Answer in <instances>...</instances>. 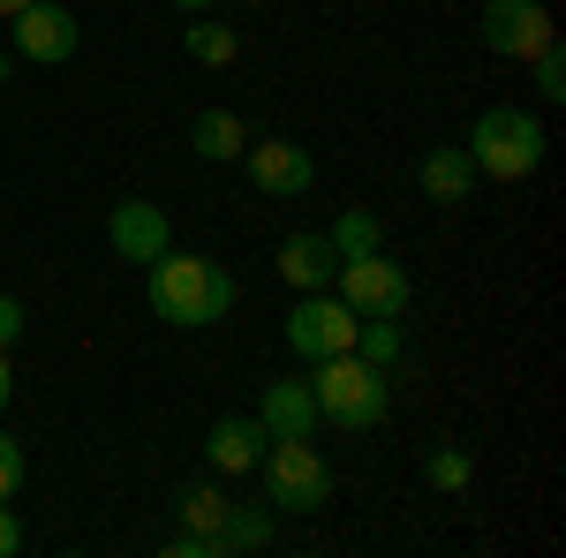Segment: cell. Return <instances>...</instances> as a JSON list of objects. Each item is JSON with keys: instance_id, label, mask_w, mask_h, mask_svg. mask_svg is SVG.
Instances as JSON below:
<instances>
[{"instance_id": "6da1fadb", "label": "cell", "mask_w": 566, "mask_h": 558, "mask_svg": "<svg viewBox=\"0 0 566 558\" xmlns=\"http://www.w3.org/2000/svg\"><path fill=\"white\" fill-rule=\"evenodd\" d=\"M144 295L151 309L167 317V325H219L227 309H234V272L212 257H189V250H159V257L144 264Z\"/></svg>"}, {"instance_id": "7a4b0ae2", "label": "cell", "mask_w": 566, "mask_h": 558, "mask_svg": "<svg viewBox=\"0 0 566 558\" xmlns=\"http://www.w3.org/2000/svg\"><path fill=\"white\" fill-rule=\"evenodd\" d=\"M310 392H317V415L340 430H378L392 408V386L378 362H363V355H317L310 362Z\"/></svg>"}, {"instance_id": "3957f363", "label": "cell", "mask_w": 566, "mask_h": 558, "mask_svg": "<svg viewBox=\"0 0 566 558\" xmlns=\"http://www.w3.org/2000/svg\"><path fill=\"white\" fill-rule=\"evenodd\" d=\"M544 151H552V136H544V122L522 114V106H483L476 129H469V159H476V173H491V181H528V173L544 167Z\"/></svg>"}, {"instance_id": "277c9868", "label": "cell", "mask_w": 566, "mask_h": 558, "mask_svg": "<svg viewBox=\"0 0 566 558\" xmlns=\"http://www.w3.org/2000/svg\"><path fill=\"white\" fill-rule=\"evenodd\" d=\"M258 475L272 514H325L333 506V468L310 453V438H264Z\"/></svg>"}, {"instance_id": "5b68a950", "label": "cell", "mask_w": 566, "mask_h": 558, "mask_svg": "<svg viewBox=\"0 0 566 558\" xmlns=\"http://www.w3.org/2000/svg\"><path fill=\"white\" fill-rule=\"evenodd\" d=\"M333 295L348 302L355 317H400V309H408V272H400L386 250H370V257H340Z\"/></svg>"}, {"instance_id": "8992f818", "label": "cell", "mask_w": 566, "mask_h": 558, "mask_svg": "<svg viewBox=\"0 0 566 558\" xmlns=\"http://www.w3.org/2000/svg\"><path fill=\"white\" fill-rule=\"evenodd\" d=\"M355 325H363V317H355L348 302L333 295V287H317V295L295 302V317H287V347H295L303 362H317V355H348Z\"/></svg>"}, {"instance_id": "52a82bcc", "label": "cell", "mask_w": 566, "mask_h": 558, "mask_svg": "<svg viewBox=\"0 0 566 558\" xmlns=\"http://www.w3.org/2000/svg\"><path fill=\"white\" fill-rule=\"evenodd\" d=\"M552 39H559V31H552V8H544V0H483V45H491V53L536 61Z\"/></svg>"}, {"instance_id": "ba28073f", "label": "cell", "mask_w": 566, "mask_h": 558, "mask_svg": "<svg viewBox=\"0 0 566 558\" xmlns=\"http://www.w3.org/2000/svg\"><path fill=\"white\" fill-rule=\"evenodd\" d=\"M8 39H15V53L23 61H39V69H53V61H69L76 53V15L61 8V0H31L23 15H8Z\"/></svg>"}, {"instance_id": "9c48e42d", "label": "cell", "mask_w": 566, "mask_h": 558, "mask_svg": "<svg viewBox=\"0 0 566 558\" xmlns=\"http://www.w3.org/2000/svg\"><path fill=\"white\" fill-rule=\"evenodd\" d=\"M106 242H114L122 264H151L159 250H175V227H167V212L151 197H129V204H114V219H106Z\"/></svg>"}, {"instance_id": "30bf717a", "label": "cell", "mask_w": 566, "mask_h": 558, "mask_svg": "<svg viewBox=\"0 0 566 558\" xmlns=\"http://www.w3.org/2000/svg\"><path fill=\"white\" fill-rule=\"evenodd\" d=\"M242 159H250V181H258L264 197H303L310 181H317V159H310L303 144H287V136H264Z\"/></svg>"}, {"instance_id": "8fae6325", "label": "cell", "mask_w": 566, "mask_h": 558, "mask_svg": "<svg viewBox=\"0 0 566 558\" xmlns=\"http://www.w3.org/2000/svg\"><path fill=\"white\" fill-rule=\"evenodd\" d=\"M258 423H264V438H310V430L325 423V415H317V392H310V378H272V386H264Z\"/></svg>"}, {"instance_id": "7c38bea8", "label": "cell", "mask_w": 566, "mask_h": 558, "mask_svg": "<svg viewBox=\"0 0 566 558\" xmlns=\"http://www.w3.org/2000/svg\"><path fill=\"white\" fill-rule=\"evenodd\" d=\"M416 181H423L431 204H469V189H476V159H469V144H438V151H423Z\"/></svg>"}, {"instance_id": "4fadbf2b", "label": "cell", "mask_w": 566, "mask_h": 558, "mask_svg": "<svg viewBox=\"0 0 566 558\" xmlns=\"http://www.w3.org/2000/svg\"><path fill=\"white\" fill-rule=\"evenodd\" d=\"M333 272H340V250H333L325 234H287V242H280V280H287V287L317 295V287H333Z\"/></svg>"}, {"instance_id": "5bb4252c", "label": "cell", "mask_w": 566, "mask_h": 558, "mask_svg": "<svg viewBox=\"0 0 566 558\" xmlns=\"http://www.w3.org/2000/svg\"><path fill=\"white\" fill-rule=\"evenodd\" d=\"M205 453H212L219 475H250V468H258V453H264V423H258V415H219L212 438H205Z\"/></svg>"}, {"instance_id": "9a60e30c", "label": "cell", "mask_w": 566, "mask_h": 558, "mask_svg": "<svg viewBox=\"0 0 566 558\" xmlns=\"http://www.w3.org/2000/svg\"><path fill=\"white\" fill-rule=\"evenodd\" d=\"M189 151H197V159H219V167H227V159H242V151H250V129H242V114H227V106H205V114H197V129H189Z\"/></svg>"}, {"instance_id": "2e32d148", "label": "cell", "mask_w": 566, "mask_h": 558, "mask_svg": "<svg viewBox=\"0 0 566 558\" xmlns=\"http://www.w3.org/2000/svg\"><path fill=\"white\" fill-rule=\"evenodd\" d=\"M264 544H272V506H227L219 551H264Z\"/></svg>"}, {"instance_id": "e0dca14e", "label": "cell", "mask_w": 566, "mask_h": 558, "mask_svg": "<svg viewBox=\"0 0 566 558\" xmlns=\"http://www.w3.org/2000/svg\"><path fill=\"white\" fill-rule=\"evenodd\" d=\"M325 242H333L340 257H370V250L386 242V227H378V212H363V204H355V212L333 219V234H325Z\"/></svg>"}, {"instance_id": "ac0fdd59", "label": "cell", "mask_w": 566, "mask_h": 558, "mask_svg": "<svg viewBox=\"0 0 566 558\" xmlns=\"http://www.w3.org/2000/svg\"><path fill=\"white\" fill-rule=\"evenodd\" d=\"M175 514H181V528H197V536H219V520H227V498H219L212 483H181Z\"/></svg>"}, {"instance_id": "d6986e66", "label": "cell", "mask_w": 566, "mask_h": 558, "mask_svg": "<svg viewBox=\"0 0 566 558\" xmlns=\"http://www.w3.org/2000/svg\"><path fill=\"white\" fill-rule=\"evenodd\" d=\"M355 355L378 362V370H392V362H400V317H363V325H355Z\"/></svg>"}, {"instance_id": "ffe728a7", "label": "cell", "mask_w": 566, "mask_h": 558, "mask_svg": "<svg viewBox=\"0 0 566 558\" xmlns=\"http://www.w3.org/2000/svg\"><path fill=\"white\" fill-rule=\"evenodd\" d=\"M242 53V39L227 31V23H189V61H205V69H227Z\"/></svg>"}, {"instance_id": "44dd1931", "label": "cell", "mask_w": 566, "mask_h": 558, "mask_svg": "<svg viewBox=\"0 0 566 558\" xmlns=\"http://www.w3.org/2000/svg\"><path fill=\"white\" fill-rule=\"evenodd\" d=\"M528 69H536V84H528V91H536V106H559V98H566V53H559V39L544 45Z\"/></svg>"}, {"instance_id": "7402d4cb", "label": "cell", "mask_w": 566, "mask_h": 558, "mask_svg": "<svg viewBox=\"0 0 566 558\" xmlns=\"http://www.w3.org/2000/svg\"><path fill=\"white\" fill-rule=\"evenodd\" d=\"M469 475H476V453H469V445H438L431 453V483L438 491H469Z\"/></svg>"}, {"instance_id": "603a6c76", "label": "cell", "mask_w": 566, "mask_h": 558, "mask_svg": "<svg viewBox=\"0 0 566 558\" xmlns=\"http://www.w3.org/2000/svg\"><path fill=\"white\" fill-rule=\"evenodd\" d=\"M15 491H23V445L0 430V498H15Z\"/></svg>"}, {"instance_id": "cb8c5ba5", "label": "cell", "mask_w": 566, "mask_h": 558, "mask_svg": "<svg viewBox=\"0 0 566 558\" xmlns=\"http://www.w3.org/2000/svg\"><path fill=\"white\" fill-rule=\"evenodd\" d=\"M167 558H227V551H219V536H197V528H181L175 544H167Z\"/></svg>"}, {"instance_id": "d4e9b609", "label": "cell", "mask_w": 566, "mask_h": 558, "mask_svg": "<svg viewBox=\"0 0 566 558\" xmlns=\"http://www.w3.org/2000/svg\"><path fill=\"white\" fill-rule=\"evenodd\" d=\"M23 325H31V317H23V302H15V295H0V347H15V340H23Z\"/></svg>"}, {"instance_id": "484cf974", "label": "cell", "mask_w": 566, "mask_h": 558, "mask_svg": "<svg viewBox=\"0 0 566 558\" xmlns=\"http://www.w3.org/2000/svg\"><path fill=\"white\" fill-rule=\"evenodd\" d=\"M23 551V520H15V506L0 498V558H15Z\"/></svg>"}, {"instance_id": "4316f807", "label": "cell", "mask_w": 566, "mask_h": 558, "mask_svg": "<svg viewBox=\"0 0 566 558\" xmlns=\"http://www.w3.org/2000/svg\"><path fill=\"white\" fill-rule=\"evenodd\" d=\"M8 392H15V370H8V347H0V408H8Z\"/></svg>"}, {"instance_id": "83f0119b", "label": "cell", "mask_w": 566, "mask_h": 558, "mask_svg": "<svg viewBox=\"0 0 566 558\" xmlns=\"http://www.w3.org/2000/svg\"><path fill=\"white\" fill-rule=\"evenodd\" d=\"M167 8H181V15H205V8H219V0H167Z\"/></svg>"}, {"instance_id": "f1b7e54d", "label": "cell", "mask_w": 566, "mask_h": 558, "mask_svg": "<svg viewBox=\"0 0 566 558\" xmlns=\"http://www.w3.org/2000/svg\"><path fill=\"white\" fill-rule=\"evenodd\" d=\"M8 76H15V53H0V84H8Z\"/></svg>"}, {"instance_id": "f546056e", "label": "cell", "mask_w": 566, "mask_h": 558, "mask_svg": "<svg viewBox=\"0 0 566 558\" xmlns=\"http://www.w3.org/2000/svg\"><path fill=\"white\" fill-rule=\"evenodd\" d=\"M23 8H31V0H0V15H23Z\"/></svg>"}]
</instances>
